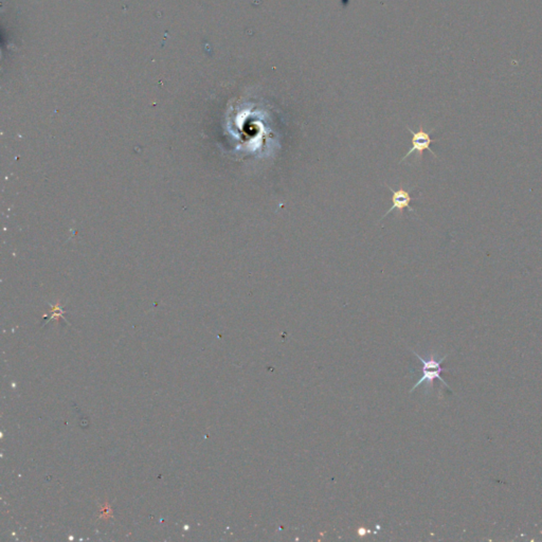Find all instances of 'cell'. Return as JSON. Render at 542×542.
Segmentation results:
<instances>
[{
    "label": "cell",
    "instance_id": "obj_1",
    "mask_svg": "<svg viewBox=\"0 0 542 542\" xmlns=\"http://www.w3.org/2000/svg\"><path fill=\"white\" fill-rule=\"evenodd\" d=\"M413 353L422 363V376L418 379V381L416 382V384L413 386V388L410 390V392H413L414 390H415L416 388H418L422 384H426L427 387L432 388L433 387V382H434L435 379H438L442 382L443 385H445L446 387L450 389L449 385L441 376L442 372L448 371V369H445L442 366L443 361L446 359V358H447V356H444V357L440 358V359H437V358H435L434 355H431L428 360H425L424 358L420 357L417 353H415V352H413Z\"/></svg>",
    "mask_w": 542,
    "mask_h": 542
},
{
    "label": "cell",
    "instance_id": "obj_2",
    "mask_svg": "<svg viewBox=\"0 0 542 542\" xmlns=\"http://www.w3.org/2000/svg\"><path fill=\"white\" fill-rule=\"evenodd\" d=\"M406 129H408V131L410 132L412 136V140H411L412 146L408 150V153L406 154V156L402 158L401 162H403L406 157H409L412 153H414V151H417L419 159L422 158V154H424L425 150H429L434 157H436V155L433 153V150L430 148V145L433 143V140L431 139V137H430V133L425 132L424 129H422V126H420L418 132H413L411 129H409V127H406Z\"/></svg>",
    "mask_w": 542,
    "mask_h": 542
},
{
    "label": "cell",
    "instance_id": "obj_3",
    "mask_svg": "<svg viewBox=\"0 0 542 542\" xmlns=\"http://www.w3.org/2000/svg\"><path fill=\"white\" fill-rule=\"evenodd\" d=\"M389 190L392 192V206L390 208V210L382 216V218H385L387 215L392 212L393 210H396L398 213H403L404 210L406 208L409 209V211L413 212V209L411 208V202H412V197H411V193L410 191H406L404 189L403 186L400 187V189H398L397 191H394L391 187H389ZM381 218V219H382Z\"/></svg>",
    "mask_w": 542,
    "mask_h": 542
}]
</instances>
